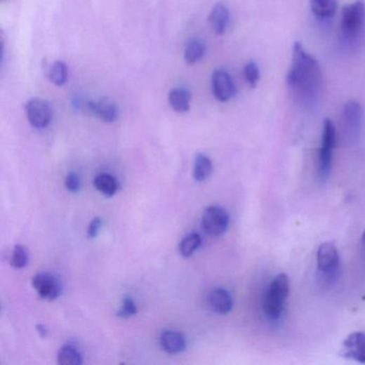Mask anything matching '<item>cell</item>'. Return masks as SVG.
Returning <instances> with one entry per match:
<instances>
[{
  "label": "cell",
  "mask_w": 365,
  "mask_h": 365,
  "mask_svg": "<svg viewBox=\"0 0 365 365\" xmlns=\"http://www.w3.org/2000/svg\"><path fill=\"white\" fill-rule=\"evenodd\" d=\"M321 79L323 74L318 61L305 50L301 43L296 42L286 77L291 97L301 105H310L317 99Z\"/></svg>",
  "instance_id": "obj_1"
},
{
  "label": "cell",
  "mask_w": 365,
  "mask_h": 365,
  "mask_svg": "<svg viewBox=\"0 0 365 365\" xmlns=\"http://www.w3.org/2000/svg\"><path fill=\"white\" fill-rule=\"evenodd\" d=\"M289 295V279L286 274L277 275L267 289L264 300V311L267 317L277 320L281 317L285 309Z\"/></svg>",
  "instance_id": "obj_2"
},
{
  "label": "cell",
  "mask_w": 365,
  "mask_h": 365,
  "mask_svg": "<svg viewBox=\"0 0 365 365\" xmlns=\"http://www.w3.org/2000/svg\"><path fill=\"white\" fill-rule=\"evenodd\" d=\"M317 270L324 284L331 285L336 280L340 270V254L332 242H325L318 248Z\"/></svg>",
  "instance_id": "obj_3"
},
{
  "label": "cell",
  "mask_w": 365,
  "mask_h": 365,
  "mask_svg": "<svg viewBox=\"0 0 365 365\" xmlns=\"http://www.w3.org/2000/svg\"><path fill=\"white\" fill-rule=\"evenodd\" d=\"M365 26V4L357 0L343 8L340 32L348 41H354L362 34Z\"/></svg>",
  "instance_id": "obj_4"
},
{
  "label": "cell",
  "mask_w": 365,
  "mask_h": 365,
  "mask_svg": "<svg viewBox=\"0 0 365 365\" xmlns=\"http://www.w3.org/2000/svg\"><path fill=\"white\" fill-rule=\"evenodd\" d=\"M363 111L360 103L348 101L342 115V138L345 145H354L360 138L362 128Z\"/></svg>",
  "instance_id": "obj_5"
},
{
  "label": "cell",
  "mask_w": 365,
  "mask_h": 365,
  "mask_svg": "<svg viewBox=\"0 0 365 365\" xmlns=\"http://www.w3.org/2000/svg\"><path fill=\"white\" fill-rule=\"evenodd\" d=\"M336 145V128L331 119H325L321 146L318 154V171L320 178L326 179L331 171L333 150Z\"/></svg>",
  "instance_id": "obj_6"
},
{
  "label": "cell",
  "mask_w": 365,
  "mask_h": 365,
  "mask_svg": "<svg viewBox=\"0 0 365 365\" xmlns=\"http://www.w3.org/2000/svg\"><path fill=\"white\" fill-rule=\"evenodd\" d=\"M230 215L227 211L219 206H210L204 211L201 218L203 230L210 236L219 237L227 230Z\"/></svg>",
  "instance_id": "obj_7"
},
{
  "label": "cell",
  "mask_w": 365,
  "mask_h": 365,
  "mask_svg": "<svg viewBox=\"0 0 365 365\" xmlns=\"http://www.w3.org/2000/svg\"><path fill=\"white\" fill-rule=\"evenodd\" d=\"M28 121L34 128H46L53 119V109L46 100L32 99L26 104Z\"/></svg>",
  "instance_id": "obj_8"
},
{
  "label": "cell",
  "mask_w": 365,
  "mask_h": 365,
  "mask_svg": "<svg viewBox=\"0 0 365 365\" xmlns=\"http://www.w3.org/2000/svg\"><path fill=\"white\" fill-rule=\"evenodd\" d=\"M212 93L220 102H227L236 95L237 88L232 77L225 70H217L212 74Z\"/></svg>",
  "instance_id": "obj_9"
},
{
  "label": "cell",
  "mask_w": 365,
  "mask_h": 365,
  "mask_svg": "<svg viewBox=\"0 0 365 365\" xmlns=\"http://www.w3.org/2000/svg\"><path fill=\"white\" fill-rule=\"evenodd\" d=\"M32 286L42 299L50 300V301L57 299L61 293L58 281L48 273H39L34 275L32 279Z\"/></svg>",
  "instance_id": "obj_10"
},
{
  "label": "cell",
  "mask_w": 365,
  "mask_h": 365,
  "mask_svg": "<svg viewBox=\"0 0 365 365\" xmlns=\"http://www.w3.org/2000/svg\"><path fill=\"white\" fill-rule=\"evenodd\" d=\"M86 109L91 115L100 118L104 122H115L119 116V109L113 101L109 99H100L86 104Z\"/></svg>",
  "instance_id": "obj_11"
},
{
  "label": "cell",
  "mask_w": 365,
  "mask_h": 365,
  "mask_svg": "<svg viewBox=\"0 0 365 365\" xmlns=\"http://www.w3.org/2000/svg\"><path fill=\"white\" fill-rule=\"evenodd\" d=\"M343 356L365 364V333L354 332L343 344Z\"/></svg>",
  "instance_id": "obj_12"
},
{
  "label": "cell",
  "mask_w": 365,
  "mask_h": 365,
  "mask_svg": "<svg viewBox=\"0 0 365 365\" xmlns=\"http://www.w3.org/2000/svg\"><path fill=\"white\" fill-rule=\"evenodd\" d=\"M208 303L212 311L220 315H226L232 311V307H234L232 295L224 288L212 291L208 297Z\"/></svg>",
  "instance_id": "obj_13"
},
{
  "label": "cell",
  "mask_w": 365,
  "mask_h": 365,
  "mask_svg": "<svg viewBox=\"0 0 365 365\" xmlns=\"http://www.w3.org/2000/svg\"><path fill=\"white\" fill-rule=\"evenodd\" d=\"M161 347L169 354L182 352L187 347V340L180 332L175 330H165L160 338Z\"/></svg>",
  "instance_id": "obj_14"
},
{
  "label": "cell",
  "mask_w": 365,
  "mask_h": 365,
  "mask_svg": "<svg viewBox=\"0 0 365 365\" xmlns=\"http://www.w3.org/2000/svg\"><path fill=\"white\" fill-rule=\"evenodd\" d=\"M208 20H209L212 30L215 34H223L226 32V28H227L228 22H230L228 8L224 4H217L210 12Z\"/></svg>",
  "instance_id": "obj_15"
},
{
  "label": "cell",
  "mask_w": 365,
  "mask_h": 365,
  "mask_svg": "<svg viewBox=\"0 0 365 365\" xmlns=\"http://www.w3.org/2000/svg\"><path fill=\"white\" fill-rule=\"evenodd\" d=\"M168 102L177 113L189 111L191 104V93L185 88H175L169 93Z\"/></svg>",
  "instance_id": "obj_16"
},
{
  "label": "cell",
  "mask_w": 365,
  "mask_h": 365,
  "mask_svg": "<svg viewBox=\"0 0 365 365\" xmlns=\"http://www.w3.org/2000/svg\"><path fill=\"white\" fill-rule=\"evenodd\" d=\"M206 52V46L203 40L193 38L187 41L185 48V59L187 65H194L199 62Z\"/></svg>",
  "instance_id": "obj_17"
},
{
  "label": "cell",
  "mask_w": 365,
  "mask_h": 365,
  "mask_svg": "<svg viewBox=\"0 0 365 365\" xmlns=\"http://www.w3.org/2000/svg\"><path fill=\"white\" fill-rule=\"evenodd\" d=\"M95 189L107 197H114L118 191V182L112 175L101 173L95 176L93 180Z\"/></svg>",
  "instance_id": "obj_18"
},
{
  "label": "cell",
  "mask_w": 365,
  "mask_h": 365,
  "mask_svg": "<svg viewBox=\"0 0 365 365\" xmlns=\"http://www.w3.org/2000/svg\"><path fill=\"white\" fill-rule=\"evenodd\" d=\"M336 0H311V10L317 18H332L336 14Z\"/></svg>",
  "instance_id": "obj_19"
},
{
  "label": "cell",
  "mask_w": 365,
  "mask_h": 365,
  "mask_svg": "<svg viewBox=\"0 0 365 365\" xmlns=\"http://www.w3.org/2000/svg\"><path fill=\"white\" fill-rule=\"evenodd\" d=\"M57 361L61 365H79L83 363L81 354L72 345L62 346L58 352Z\"/></svg>",
  "instance_id": "obj_20"
},
{
  "label": "cell",
  "mask_w": 365,
  "mask_h": 365,
  "mask_svg": "<svg viewBox=\"0 0 365 365\" xmlns=\"http://www.w3.org/2000/svg\"><path fill=\"white\" fill-rule=\"evenodd\" d=\"M212 173V162L205 154H199L195 159L194 178L199 182H203L209 178Z\"/></svg>",
  "instance_id": "obj_21"
},
{
  "label": "cell",
  "mask_w": 365,
  "mask_h": 365,
  "mask_svg": "<svg viewBox=\"0 0 365 365\" xmlns=\"http://www.w3.org/2000/svg\"><path fill=\"white\" fill-rule=\"evenodd\" d=\"M201 244V236L197 232H193V234H187L183 238L182 241L179 244V252H180L181 256L187 258V257H191L192 255L194 254L195 251L199 250Z\"/></svg>",
  "instance_id": "obj_22"
},
{
  "label": "cell",
  "mask_w": 365,
  "mask_h": 365,
  "mask_svg": "<svg viewBox=\"0 0 365 365\" xmlns=\"http://www.w3.org/2000/svg\"><path fill=\"white\" fill-rule=\"evenodd\" d=\"M48 79L54 85L63 86L68 79V68L62 61H55L48 71Z\"/></svg>",
  "instance_id": "obj_23"
},
{
  "label": "cell",
  "mask_w": 365,
  "mask_h": 365,
  "mask_svg": "<svg viewBox=\"0 0 365 365\" xmlns=\"http://www.w3.org/2000/svg\"><path fill=\"white\" fill-rule=\"evenodd\" d=\"M28 253L24 246H15L12 251L11 258H10V265L14 269H22L27 265Z\"/></svg>",
  "instance_id": "obj_24"
},
{
  "label": "cell",
  "mask_w": 365,
  "mask_h": 365,
  "mask_svg": "<svg viewBox=\"0 0 365 365\" xmlns=\"http://www.w3.org/2000/svg\"><path fill=\"white\" fill-rule=\"evenodd\" d=\"M244 79H246V83L255 88L257 84L260 83V68L257 66V63L255 61H248L244 68Z\"/></svg>",
  "instance_id": "obj_25"
},
{
  "label": "cell",
  "mask_w": 365,
  "mask_h": 365,
  "mask_svg": "<svg viewBox=\"0 0 365 365\" xmlns=\"http://www.w3.org/2000/svg\"><path fill=\"white\" fill-rule=\"evenodd\" d=\"M136 313H138V307H136L135 303L131 297L126 296L124 298L121 309L118 311L117 315L121 318H128L135 315Z\"/></svg>",
  "instance_id": "obj_26"
},
{
  "label": "cell",
  "mask_w": 365,
  "mask_h": 365,
  "mask_svg": "<svg viewBox=\"0 0 365 365\" xmlns=\"http://www.w3.org/2000/svg\"><path fill=\"white\" fill-rule=\"evenodd\" d=\"M65 185H66L67 190L71 193H77L81 189V178L77 173H70L68 176L66 177L65 180Z\"/></svg>",
  "instance_id": "obj_27"
},
{
  "label": "cell",
  "mask_w": 365,
  "mask_h": 365,
  "mask_svg": "<svg viewBox=\"0 0 365 365\" xmlns=\"http://www.w3.org/2000/svg\"><path fill=\"white\" fill-rule=\"evenodd\" d=\"M101 225L102 220L100 219V218H95V219H93V221L91 222L88 230H87V236H88L89 239H93V238L97 237Z\"/></svg>",
  "instance_id": "obj_28"
},
{
  "label": "cell",
  "mask_w": 365,
  "mask_h": 365,
  "mask_svg": "<svg viewBox=\"0 0 365 365\" xmlns=\"http://www.w3.org/2000/svg\"><path fill=\"white\" fill-rule=\"evenodd\" d=\"M36 330L40 333L41 338H44L48 336V330H46V326L38 325L36 326Z\"/></svg>",
  "instance_id": "obj_29"
},
{
  "label": "cell",
  "mask_w": 365,
  "mask_h": 365,
  "mask_svg": "<svg viewBox=\"0 0 365 365\" xmlns=\"http://www.w3.org/2000/svg\"><path fill=\"white\" fill-rule=\"evenodd\" d=\"M361 239H362V246H363V248H365V230H364V232H363V234H362V238H361Z\"/></svg>",
  "instance_id": "obj_30"
}]
</instances>
